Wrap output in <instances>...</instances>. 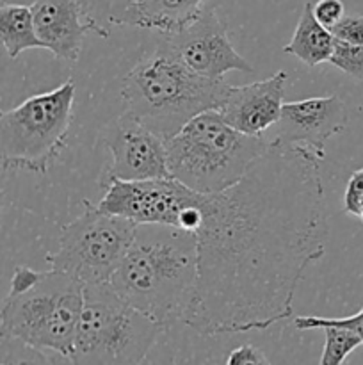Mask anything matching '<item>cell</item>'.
<instances>
[{
    "mask_svg": "<svg viewBox=\"0 0 363 365\" xmlns=\"http://www.w3.org/2000/svg\"><path fill=\"white\" fill-rule=\"evenodd\" d=\"M320 160L269 139L237 184L201 196L198 287L184 321L196 334L262 331L292 316L299 282L330 235Z\"/></svg>",
    "mask_w": 363,
    "mask_h": 365,
    "instance_id": "6da1fadb",
    "label": "cell"
},
{
    "mask_svg": "<svg viewBox=\"0 0 363 365\" xmlns=\"http://www.w3.org/2000/svg\"><path fill=\"white\" fill-rule=\"evenodd\" d=\"M109 284L164 330L184 323L198 287L196 234L169 225H139Z\"/></svg>",
    "mask_w": 363,
    "mask_h": 365,
    "instance_id": "7a4b0ae2",
    "label": "cell"
},
{
    "mask_svg": "<svg viewBox=\"0 0 363 365\" xmlns=\"http://www.w3.org/2000/svg\"><path fill=\"white\" fill-rule=\"evenodd\" d=\"M230 86L185 66L164 43L125 75L121 98L127 110L167 141L189 120L219 109Z\"/></svg>",
    "mask_w": 363,
    "mask_h": 365,
    "instance_id": "3957f363",
    "label": "cell"
},
{
    "mask_svg": "<svg viewBox=\"0 0 363 365\" xmlns=\"http://www.w3.org/2000/svg\"><path fill=\"white\" fill-rule=\"evenodd\" d=\"M269 146L263 135H248L228 125L219 110L189 120L166 141L169 175L201 195L231 187Z\"/></svg>",
    "mask_w": 363,
    "mask_h": 365,
    "instance_id": "277c9868",
    "label": "cell"
},
{
    "mask_svg": "<svg viewBox=\"0 0 363 365\" xmlns=\"http://www.w3.org/2000/svg\"><path fill=\"white\" fill-rule=\"evenodd\" d=\"M70 364H141L164 330L128 305L110 284L84 285Z\"/></svg>",
    "mask_w": 363,
    "mask_h": 365,
    "instance_id": "5b68a950",
    "label": "cell"
},
{
    "mask_svg": "<svg viewBox=\"0 0 363 365\" xmlns=\"http://www.w3.org/2000/svg\"><path fill=\"white\" fill-rule=\"evenodd\" d=\"M84 284L60 271H45L28 291L9 294L0 310V334L70 362L84 302Z\"/></svg>",
    "mask_w": 363,
    "mask_h": 365,
    "instance_id": "8992f818",
    "label": "cell"
},
{
    "mask_svg": "<svg viewBox=\"0 0 363 365\" xmlns=\"http://www.w3.org/2000/svg\"><path fill=\"white\" fill-rule=\"evenodd\" d=\"M75 82L28 96L0 116V171L46 173L63 152L71 125Z\"/></svg>",
    "mask_w": 363,
    "mask_h": 365,
    "instance_id": "52a82bcc",
    "label": "cell"
},
{
    "mask_svg": "<svg viewBox=\"0 0 363 365\" xmlns=\"http://www.w3.org/2000/svg\"><path fill=\"white\" fill-rule=\"evenodd\" d=\"M85 203L84 214L66 225L59 250L46 255L52 269L88 284H107L130 248L137 223Z\"/></svg>",
    "mask_w": 363,
    "mask_h": 365,
    "instance_id": "ba28073f",
    "label": "cell"
},
{
    "mask_svg": "<svg viewBox=\"0 0 363 365\" xmlns=\"http://www.w3.org/2000/svg\"><path fill=\"white\" fill-rule=\"evenodd\" d=\"M194 192L173 177L121 180L109 175L105 192L96 203V209L127 217L137 225L178 227L182 210L191 202Z\"/></svg>",
    "mask_w": 363,
    "mask_h": 365,
    "instance_id": "9c48e42d",
    "label": "cell"
},
{
    "mask_svg": "<svg viewBox=\"0 0 363 365\" xmlns=\"http://www.w3.org/2000/svg\"><path fill=\"white\" fill-rule=\"evenodd\" d=\"M160 43L201 77L223 78L228 71L253 73L251 64L231 45L226 24L214 7H203L191 24L162 34Z\"/></svg>",
    "mask_w": 363,
    "mask_h": 365,
    "instance_id": "30bf717a",
    "label": "cell"
},
{
    "mask_svg": "<svg viewBox=\"0 0 363 365\" xmlns=\"http://www.w3.org/2000/svg\"><path fill=\"white\" fill-rule=\"evenodd\" d=\"M100 138L112 157L110 177L121 180L171 177L167 170L166 141L128 110L107 123Z\"/></svg>",
    "mask_w": 363,
    "mask_h": 365,
    "instance_id": "8fae6325",
    "label": "cell"
},
{
    "mask_svg": "<svg viewBox=\"0 0 363 365\" xmlns=\"http://www.w3.org/2000/svg\"><path fill=\"white\" fill-rule=\"evenodd\" d=\"M347 107L337 95L283 102L280 118L270 128L273 141L302 145L324 159L326 143L347 127Z\"/></svg>",
    "mask_w": 363,
    "mask_h": 365,
    "instance_id": "7c38bea8",
    "label": "cell"
},
{
    "mask_svg": "<svg viewBox=\"0 0 363 365\" xmlns=\"http://www.w3.org/2000/svg\"><path fill=\"white\" fill-rule=\"evenodd\" d=\"M31 13L43 48L50 50L57 59L78 61L88 32L109 38V32L88 20L77 0H34Z\"/></svg>",
    "mask_w": 363,
    "mask_h": 365,
    "instance_id": "4fadbf2b",
    "label": "cell"
},
{
    "mask_svg": "<svg viewBox=\"0 0 363 365\" xmlns=\"http://www.w3.org/2000/svg\"><path fill=\"white\" fill-rule=\"evenodd\" d=\"M287 71L246 86H230L219 106L228 125L248 135H263L278 121L283 106Z\"/></svg>",
    "mask_w": 363,
    "mask_h": 365,
    "instance_id": "5bb4252c",
    "label": "cell"
},
{
    "mask_svg": "<svg viewBox=\"0 0 363 365\" xmlns=\"http://www.w3.org/2000/svg\"><path fill=\"white\" fill-rule=\"evenodd\" d=\"M203 2L205 0H135L127 13L125 25L167 34L191 24L205 7Z\"/></svg>",
    "mask_w": 363,
    "mask_h": 365,
    "instance_id": "9a60e30c",
    "label": "cell"
},
{
    "mask_svg": "<svg viewBox=\"0 0 363 365\" xmlns=\"http://www.w3.org/2000/svg\"><path fill=\"white\" fill-rule=\"evenodd\" d=\"M335 38L330 29L320 25L312 13V4L306 2L301 11L292 39L283 46V52L298 57L306 66L313 68L327 63L333 50Z\"/></svg>",
    "mask_w": 363,
    "mask_h": 365,
    "instance_id": "2e32d148",
    "label": "cell"
},
{
    "mask_svg": "<svg viewBox=\"0 0 363 365\" xmlns=\"http://www.w3.org/2000/svg\"><path fill=\"white\" fill-rule=\"evenodd\" d=\"M0 43L11 59L31 48H43L32 24L31 6L4 4L0 6Z\"/></svg>",
    "mask_w": 363,
    "mask_h": 365,
    "instance_id": "e0dca14e",
    "label": "cell"
},
{
    "mask_svg": "<svg viewBox=\"0 0 363 365\" xmlns=\"http://www.w3.org/2000/svg\"><path fill=\"white\" fill-rule=\"evenodd\" d=\"M324 349L320 355V365H340L345 362L349 355L354 351L358 346H362V339L352 330L342 327H324Z\"/></svg>",
    "mask_w": 363,
    "mask_h": 365,
    "instance_id": "ac0fdd59",
    "label": "cell"
},
{
    "mask_svg": "<svg viewBox=\"0 0 363 365\" xmlns=\"http://www.w3.org/2000/svg\"><path fill=\"white\" fill-rule=\"evenodd\" d=\"M89 21L109 32L110 25H125L135 0H77Z\"/></svg>",
    "mask_w": 363,
    "mask_h": 365,
    "instance_id": "d6986e66",
    "label": "cell"
},
{
    "mask_svg": "<svg viewBox=\"0 0 363 365\" xmlns=\"http://www.w3.org/2000/svg\"><path fill=\"white\" fill-rule=\"evenodd\" d=\"M60 359V356H59ZM56 356H48L43 349L32 348L20 339L0 334V364H52Z\"/></svg>",
    "mask_w": 363,
    "mask_h": 365,
    "instance_id": "ffe728a7",
    "label": "cell"
},
{
    "mask_svg": "<svg viewBox=\"0 0 363 365\" xmlns=\"http://www.w3.org/2000/svg\"><path fill=\"white\" fill-rule=\"evenodd\" d=\"M327 63L347 73L349 77L363 81V45H351V43L335 39Z\"/></svg>",
    "mask_w": 363,
    "mask_h": 365,
    "instance_id": "44dd1931",
    "label": "cell"
},
{
    "mask_svg": "<svg viewBox=\"0 0 363 365\" xmlns=\"http://www.w3.org/2000/svg\"><path fill=\"white\" fill-rule=\"evenodd\" d=\"M294 327L298 330H317V328L324 327H342L352 330L363 342V309L358 314L349 317H319V316H298L294 319Z\"/></svg>",
    "mask_w": 363,
    "mask_h": 365,
    "instance_id": "7402d4cb",
    "label": "cell"
},
{
    "mask_svg": "<svg viewBox=\"0 0 363 365\" xmlns=\"http://www.w3.org/2000/svg\"><path fill=\"white\" fill-rule=\"evenodd\" d=\"M330 31L335 39L351 45H363V16L359 14H344Z\"/></svg>",
    "mask_w": 363,
    "mask_h": 365,
    "instance_id": "603a6c76",
    "label": "cell"
},
{
    "mask_svg": "<svg viewBox=\"0 0 363 365\" xmlns=\"http://www.w3.org/2000/svg\"><path fill=\"white\" fill-rule=\"evenodd\" d=\"M344 210L363 223V168L349 178L344 195Z\"/></svg>",
    "mask_w": 363,
    "mask_h": 365,
    "instance_id": "cb8c5ba5",
    "label": "cell"
},
{
    "mask_svg": "<svg viewBox=\"0 0 363 365\" xmlns=\"http://www.w3.org/2000/svg\"><path fill=\"white\" fill-rule=\"evenodd\" d=\"M312 13L320 25L331 29L345 14V6L342 0H317L312 4Z\"/></svg>",
    "mask_w": 363,
    "mask_h": 365,
    "instance_id": "d4e9b609",
    "label": "cell"
},
{
    "mask_svg": "<svg viewBox=\"0 0 363 365\" xmlns=\"http://www.w3.org/2000/svg\"><path fill=\"white\" fill-rule=\"evenodd\" d=\"M228 365H263L270 364L269 359L260 351L258 348L251 344H242L238 348L231 349L230 355L226 356Z\"/></svg>",
    "mask_w": 363,
    "mask_h": 365,
    "instance_id": "484cf974",
    "label": "cell"
},
{
    "mask_svg": "<svg viewBox=\"0 0 363 365\" xmlns=\"http://www.w3.org/2000/svg\"><path fill=\"white\" fill-rule=\"evenodd\" d=\"M43 274H45V271H36L28 266H18L14 269L13 278H11L9 294H18V292L28 291V289L34 287L41 280Z\"/></svg>",
    "mask_w": 363,
    "mask_h": 365,
    "instance_id": "4316f807",
    "label": "cell"
},
{
    "mask_svg": "<svg viewBox=\"0 0 363 365\" xmlns=\"http://www.w3.org/2000/svg\"><path fill=\"white\" fill-rule=\"evenodd\" d=\"M4 205H6V192L0 189V217H2V212H4Z\"/></svg>",
    "mask_w": 363,
    "mask_h": 365,
    "instance_id": "83f0119b",
    "label": "cell"
},
{
    "mask_svg": "<svg viewBox=\"0 0 363 365\" xmlns=\"http://www.w3.org/2000/svg\"><path fill=\"white\" fill-rule=\"evenodd\" d=\"M2 113H4V110H2V109H0V116H2Z\"/></svg>",
    "mask_w": 363,
    "mask_h": 365,
    "instance_id": "f1b7e54d",
    "label": "cell"
}]
</instances>
